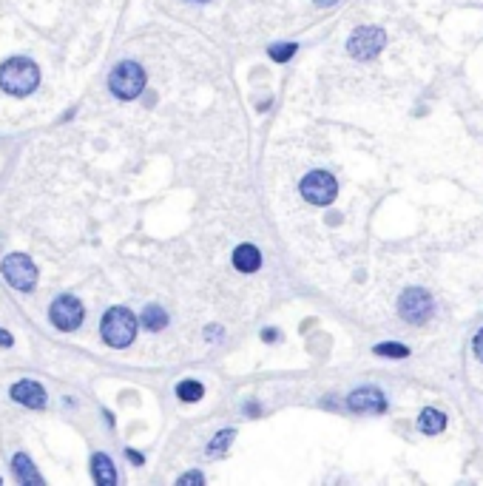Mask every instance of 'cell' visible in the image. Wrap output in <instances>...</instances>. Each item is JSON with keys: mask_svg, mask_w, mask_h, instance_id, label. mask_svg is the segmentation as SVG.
Masks as SVG:
<instances>
[{"mask_svg": "<svg viewBox=\"0 0 483 486\" xmlns=\"http://www.w3.org/2000/svg\"><path fill=\"white\" fill-rule=\"evenodd\" d=\"M318 6H333V4H338V0H316Z\"/></svg>", "mask_w": 483, "mask_h": 486, "instance_id": "cb8c5ba5", "label": "cell"}, {"mask_svg": "<svg viewBox=\"0 0 483 486\" xmlns=\"http://www.w3.org/2000/svg\"><path fill=\"white\" fill-rule=\"evenodd\" d=\"M475 356L483 362V327H480V333L475 335Z\"/></svg>", "mask_w": 483, "mask_h": 486, "instance_id": "44dd1931", "label": "cell"}, {"mask_svg": "<svg viewBox=\"0 0 483 486\" xmlns=\"http://www.w3.org/2000/svg\"><path fill=\"white\" fill-rule=\"evenodd\" d=\"M83 305L75 299V296H60V299H54V305H51V321H54V327H60V330H75V327H80V321H83Z\"/></svg>", "mask_w": 483, "mask_h": 486, "instance_id": "ba28073f", "label": "cell"}, {"mask_svg": "<svg viewBox=\"0 0 483 486\" xmlns=\"http://www.w3.org/2000/svg\"><path fill=\"white\" fill-rule=\"evenodd\" d=\"M398 310H401V316H404L406 321H412V324H424V321L432 316V299H430L427 290L412 288V290H406V293L401 296Z\"/></svg>", "mask_w": 483, "mask_h": 486, "instance_id": "52a82bcc", "label": "cell"}, {"mask_svg": "<svg viewBox=\"0 0 483 486\" xmlns=\"http://www.w3.org/2000/svg\"><path fill=\"white\" fill-rule=\"evenodd\" d=\"M12 341H15V338H12L6 330H0V347H12Z\"/></svg>", "mask_w": 483, "mask_h": 486, "instance_id": "7402d4cb", "label": "cell"}, {"mask_svg": "<svg viewBox=\"0 0 483 486\" xmlns=\"http://www.w3.org/2000/svg\"><path fill=\"white\" fill-rule=\"evenodd\" d=\"M202 480H205V478H202L199 472H188V475L179 478V486H185V483H202Z\"/></svg>", "mask_w": 483, "mask_h": 486, "instance_id": "ffe728a7", "label": "cell"}, {"mask_svg": "<svg viewBox=\"0 0 483 486\" xmlns=\"http://www.w3.org/2000/svg\"><path fill=\"white\" fill-rule=\"evenodd\" d=\"M347 407L353 412H384L387 409V401H384V395L375 387H367V390H356L347 398Z\"/></svg>", "mask_w": 483, "mask_h": 486, "instance_id": "9c48e42d", "label": "cell"}, {"mask_svg": "<svg viewBox=\"0 0 483 486\" xmlns=\"http://www.w3.org/2000/svg\"><path fill=\"white\" fill-rule=\"evenodd\" d=\"M15 472H18L20 483H29V486H37L40 483V475H37V469L32 466V461L26 455H15Z\"/></svg>", "mask_w": 483, "mask_h": 486, "instance_id": "5bb4252c", "label": "cell"}, {"mask_svg": "<svg viewBox=\"0 0 483 486\" xmlns=\"http://www.w3.org/2000/svg\"><path fill=\"white\" fill-rule=\"evenodd\" d=\"M233 264H236V270H242V273H253V270L262 264V256H259V250H256L253 245H239V248L233 250Z\"/></svg>", "mask_w": 483, "mask_h": 486, "instance_id": "8fae6325", "label": "cell"}, {"mask_svg": "<svg viewBox=\"0 0 483 486\" xmlns=\"http://www.w3.org/2000/svg\"><path fill=\"white\" fill-rule=\"evenodd\" d=\"M231 441H233V430H222V433L214 438V444L208 447V455H211V458H219V455L228 449Z\"/></svg>", "mask_w": 483, "mask_h": 486, "instance_id": "e0dca14e", "label": "cell"}, {"mask_svg": "<svg viewBox=\"0 0 483 486\" xmlns=\"http://www.w3.org/2000/svg\"><path fill=\"white\" fill-rule=\"evenodd\" d=\"M91 472H94V480L103 483V486H114V483H117L114 463H111V458H105V455H94V458H91Z\"/></svg>", "mask_w": 483, "mask_h": 486, "instance_id": "7c38bea8", "label": "cell"}, {"mask_svg": "<svg viewBox=\"0 0 483 486\" xmlns=\"http://www.w3.org/2000/svg\"><path fill=\"white\" fill-rule=\"evenodd\" d=\"M40 83V72L37 65L26 57H12L0 65V89L15 94V97H26L37 89Z\"/></svg>", "mask_w": 483, "mask_h": 486, "instance_id": "6da1fadb", "label": "cell"}, {"mask_svg": "<svg viewBox=\"0 0 483 486\" xmlns=\"http://www.w3.org/2000/svg\"><path fill=\"white\" fill-rule=\"evenodd\" d=\"M108 86L120 100H134V97H140V91L146 89V72L136 63L125 60L111 72Z\"/></svg>", "mask_w": 483, "mask_h": 486, "instance_id": "3957f363", "label": "cell"}, {"mask_svg": "<svg viewBox=\"0 0 483 486\" xmlns=\"http://www.w3.org/2000/svg\"><path fill=\"white\" fill-rule=\"evenodd\" d=\"M335 193H338V182L327 171H313L302 182V196L313 205H330L335 199Z\"/></svg>", "mask_w": 483, "mask_h": 486, "instance_id": "5b68a950", "label": "cell"}, {"mask_svg": "<svg viewBox=\"0 0 483 486\" xmlns=\"http://www.w3.org/2000/svg\"><path fill=\"white\" fill-rule=\"evenodd\" d=\"M418 427H421V433H427V435H438L444 427H446V415L441 412V409H424L421 412V418H418Z\"/></svg>", "mask_w": 483, "mask_h": 486, "instance_id": "4fadbf2b", "label": "cell"}, {"mask_svg": "<svg viewBox=\"0 0 483 486\" xmlns=\"http://www.w3.org/2000/svg\"><path fill=\"white\" fill-rule=\"evenodd\" d=\"M176 392H179L182 401H199V398L205 395V390H202L199 381H182V384L176 387Z\"/></svg>", "mask_w": 483, "mask_h": 486, "instance_id": "2e32d148", "label": "cell"}, {"mask_svg": "<svg viewBox=\"0 0 483 486\" xmlns=\"http://www.w3.org/2000/svg\"><path fill=\"white\" fill-rule=\"evenodd\" d=\"M384 43H387V34H384L381 29H375V26H370V29H356L353 37L347 40V51H350L356 60H370V57H375V54L384 49Z\"/></svg>", "mask_w": 483, "mask_h": 486, "instance_id": "8992f818", "label": "cell"}, {"mask_svg": "<svg viewBox=\"0 0 483 486\" xmlns=\"http://www.w3.org/2000/svg\"><path fill=\"white\" fill-rule=\"evenodd\" d=\"M165 321H168V316H165V310H162V307L148 305V307L143 310V324H146L148 330H162V327H165Z\"/></svg>", "mask_w": 483, "mask_h": 486, "instance_id": "9a60e30c", "label": "cell"}, {"mask_svg": "<svg viewBox=\"0 0 483 486\" xmlns=\"http://www.w3.org/2000/svg\"><path fill=\"white\" fill-rule=\"evenodd\" d=\"M375 353L378 356H392V359H406L409 356V350H406L404 344H378Z\"/></svg>", "mask_w": 483, "mask_h": 486, "instance_id": "ac0fdd59", "label": "cell"}, {"mask_svg": "<svg viewBox=\"0 0 483 486\" xmlns=\"http://www.w3.org/2000/svg\"><path fill=\"white\" fill-rule=\"evenodd\" d=\"M296 54V43H285V46H270V57L276 63H288Z\"/></svg>", "mask_w": 483, "mask_h": 486, "instance_id": "d6986e66", "label": "cell"}, {"mask_svg": "<svg viewBox=\"0 0 483 486\" xmlns=\"http://www.w3.org/2000/svg\"><path fill=\"white\" fill-rule=\"evenodd\" d=\"M276 335H279V333H276V330H264V333H262V338H264V341H273Z\"/></svg>", "mask_w": 483, "mask_h": 486, "instance_id": "603a6c76", "label": "cell"}, {"mask_svg": "<svg viewBox=\"0 0 483 486\" xmlns=\"http://www.w3.org/2000/svg\"><path fill=\"white\" fill-rule=\"evenodd\" d=\"M0 270H4L6 282L18 290H32L34 282H37V267L29 256H20V253H12L4 259V264H0Z\"/></svg>", "mask_w": 483, "mask_h": 486, "instance_id": "277c9868", "label": "cell"}, {"mask_svg": "<svg viewBox=\"0 0 483 486\" xmlns=\"http://www.w3.org/2000/svg\"><path fill=\"white\" fill-rule=\"evenodd\" d=\"M12 398L26 404V407H43L46 404V390L37 381H18L12 387Z\"/></svg>", "mask_w": 483, "mask_h": 486, "instance_id": "30bf717a", "label": "cell"}, {"mask_svg": "<svg viewBox=\"0 0 483 486\" xmlns=\"http://www.w3.org/2000/svg\"><path fill=\"white\" fill-rule=\"evenodd\" d=\"M136 335V319L128 307H111L103 319V338L111 347H128Z\"/></svg>", "mask_w": 483, "mask_h": 486, "instance_id": "7a4b0ae2", "label": "cell"}]
</instances>
